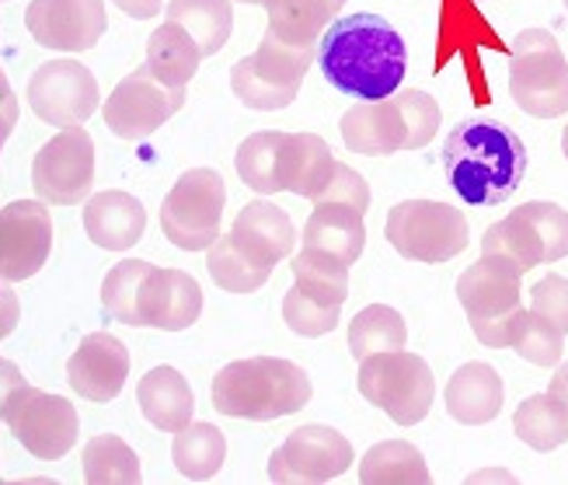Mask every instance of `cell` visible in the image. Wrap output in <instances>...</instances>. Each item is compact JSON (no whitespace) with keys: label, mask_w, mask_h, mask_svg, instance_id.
Segmentation results:
<instances>
[{"label":"cell","mask_w":568,"mask_h":485,"mask_svg":"<svg viewBox=\"0 0 568 485\" xmlns=\"http://www.w3.org/2000/svg\"><path fill=\"white\" fill-rule=\"evenodd\" d=\"M317 63L332 88L356 102L390 99L405 81V39L381 14L335 18L317 39Z\"/></svg>","instance_id":"6da1fadb"},{"label":"cell","mask_w":568,"mask_h":485,"mask_svg":"<svg viewBox=\"0 0 568 485\" xmlns=\"http://www.w3.org/2000/svg\"><path fill=\"white\" fill-rule=\"evenodd\" d=\"M443 172L464 203L499 206L527 175V148L503 123L467 119L443 143Z\"/></svg>","instance_id":"7a4b0ae2"},{"label":"cell","mask_w":568,"mask_h":485,"mask_svg":"<svg viewBox=\"0 0 568 485\" xmlns=\"http://www.w3.org/2000/svg\"><path fill=\"white\" fill-rule=\"evenodd\" d=\"M314 395L311 377L280 356H252L234 360L210 384V398L220 416L273 423L301 412Z\"/></svg>","instance_id":"3957f363"},{"label":"cell","mask_w":568,"mask_h":485,"mask_svg":"<svg viewBox=\"0 0 568 485\" xmlns=\"http://www.w3.org/2000/svg\"><path fill=\"white\" fill-rule=\"evenodd\" d=\"M0 423L39 461L67 457L81 433L73 402L32 387L11 360L0 363Z\"/></svg>","instance_id":"277c9868"},{"label":"cell","mask_w":568,"mask_h":485,"mask_svg":"<svg viewBox=\"0 0 568 485\" xmlns=\"http://www.w3.org/2000/svg\"><path fill=\"white\" fill-rule=\"evenodd\" d=\"M520 280L524 270L503 255H481L471 270L460 273L457 297L481 346L513 350V339L527 314Z\"/></svg>","instance_id":"5b68a950"},{"label":"cell","mask_w":568,"mask_h":485,"mask_svg":"<svg viewBox=\"0 0 568 485\" xmlns=\"http://www.w3.org/2000/svg\"><path fill=\"white\" fill-rule=\"evenodd\" d=\"M314 57L317 46L286 42L265 29L258 50L231 67V91L255 112H280L296 99Z\"/></svg>","instance_id":"8992f818"},{"label":"cell","mask_w":568,"mask_h":485,"mask_svg":"<svg viewBox=\"0 0 568 485\" xmlns=\"http://www.w3.org/2000/svg\"><path fill=\"white\" fill-rule=\"evenodd\" d=\"M509 94L534 119L568 112V60L551 32L527 29L509 50Z\"/></svg>","instance_id":"52a82bcc"},{"label":"cell","mask_w":568,"mask_h":485,"mask_svg":"<svg viewBox=\"0 0 568 485\" xmlns=\"http://www.w3.org/2000/svg\"><path fill=\"white\" fill-rule=\"evenodd\" d=\"M359 395L384 408L387 416L398 426H415L429 416L433 395H436V381L429 363L418 353L402 350H387L359 360Z\"/></svg>","instance_id":"ba28073f"},{"label":"cell","mask_w":568,"mask_h":485,"mask_svg":"<svg viewBox=\"0 0 568 485\" xmlns=\"http://www.w3.org/2000/svg\"><path fill=\"white\" fill-rule=\"evenodd\" d=\"M384 234L390 241V249L402 259L412 262H450L457 259L467 241H471V228H467V216L450 206V203H436V200H405L387 213Z\"/></svg>","instance_id":"9c48e42d"},{"label":"cell","mask_w":568,"mask_h":485,"mask_svg":"<svg viewBox=\"0 0 568 485\" xmlns=\"http://www.w3.org/2000/svg\"><path fill=\"white\" fill-rule=\"evenodd\" d=\"M227 185L213 168H189L161 203V231L182 252H206L220 238Z\"/></svg>","instance_id":"30bf717a"},{"label":"cell","mask_w":568,"mask_h":485,"mask_svg":"<svg viewBox=\"0 0 568 485\" xmlns=\"http://www.w3.org/2000/svg\"><path fill=\"white\" fill-rule=\"evenodd\" d=\"M94 185V140L84 127H63L32 161V189L49 206H78Z\"/></svg>","instance_id":"8fae6325"},{"label":"cell","mask_w":568,"mask_h":485,"mask_svg":"<svg viewBox=\"0 0 568 485\" xmlns=\"http://www.w3.org/2000/svg\"><path fill=\"white\" fill-rule=\"evenodd\" d=\"M182 109H185V88H168L151 70L140 67L115 84V91L102 105V115L105 127L119 140H146Z\"/></svg>","instance_id":"7c38bea8"},{"label":"cell","mask_w":568,"mask_h":485,"mask_svg":"<svg viewBox=\"0 0 568 485\" xmlns=\"http://www.w3.org/2000/svg\"><path fill=\"white\" fill-rule=\"evenodd\" d=\"M29 105L49 127H84L102 105L94 74L78 60H49L29 81Z\"/></svg>","instance_id":"4fadbf2b"},{"label":"cell","mask_w":568,"mask_h":485,"mask_svg":"<svg viewBox=\"0 0 568 485\" xmlns=\"http://www.w3.org/2000/svg\"><path fill=\"white\" fill-rule=\"evenodd\" d=\"M353 468V444L332 426H301L268 457V478L280 485L332 482Z\"/></svg>","instance_id":"5bb4252c"},{"label":"cell","mask_w":568,"mask_h":485,"mask_svg":"<svg viewBox=\"0 0 568 485\" xmlns=\"http://www.w3.org/2000/svg\"><path fill=\"white\" fill-rule=\"evenodd\" d=\"M53 252V216L42 200H14L0 210V276L32 280Z\"/></svg>","instance_id":"9a60e30c"},{"label":"cell","mask_w":568,"mask_h":485,"mask_svg":"<svg viewBox=\"0 0 568 485\" xmlns=\"http://www.w3.org/2000/svg\"><path fill=\"white\" fill-rule=\"evenodd\" d=\"M24 29L45 50L84 53L109 29L102 0H32L24 8Z\"/></svg>","instance_id":"2e32d148"},{"label":"cell","mask_w":568,"mask_h":485,"mask_svg":"<svg viewBox=\"0 0 568 485\" xmlns=\"http://www.w3.org/2000/svg\"><path fill=\"white\" fill-rule=\"evenodd\" d=\"M140 329H161V332H182L200 322L203 314V286L195 276L182 270H164L151 265L140 283L136 297Z\"/></svg>","instance_id":"e0dca14e"},{"label":"cell","mask_w":568,"mask_h":485,"mask_svg":"<svg viewBox=\"0 0 568 485\" xmlns=\"http://www.w3.org/2000/svg\"><path fill=\"white\" fill-rule=\"evenodd\" d=\"M130 350L112 332H91L67 360V384L88 402H112L126 387Z\"/></svg>","instance_id":"ac0fdd59"},{"label":"cell","mask_w":568,"mask_h":485,"mask_svg":"<svg viewBox=\"0 0 568 485\" xmlns=\"http://www.w3.org/2000/svg\"><path fill=\"white\" fill-rule=\"evenodd\" d=\"M342 140L353 154L363 158H387L398 151H412V133H408V119L405 105L398 94L381 102H359L342 115Z\"/></svg>","instance_id":"d6986e66"},{"label":"cell","mask_w":568,"mask_h":485,"mask_svg":"<svg viewBox=\"0 0 568 485\" xmlns=\"http://www.w3.org/2000/svg\"><path fill=\"white\" fill-rule=\"evenodd\" d=\"M231 238L244 255L265 265V270H276L286 255H293V245H296V231L290 224L286 210L268 200H255L248 206H241V213L234 216Z\"/></svg>","instance_id":"ffe728a7"},{"label":"cell","mask_w":568,"mask_h":485,"mask_svg":"<svg viewBox=\"0 0 568 485\" xmlns=\"http://www.w3.org/2000/svg\"><path fill=\"white\" fill-rule=\"evenodd\" d=\"M84 231L98 249L130 252L146 231V210L122 189H105L84 200Z\"/></svg>","instance_id":"44dd1931"},{"label":"cell","mask_w":568,"mask_h":485,"mask_svg":"<svg viewBox=\"0 0 568 485\" xmlns=\"http://www.w3.org/2000/svg\"><path fill=\"white\" fill-rule=\"evenodd\" d=\"M332 148L317 133H283L276 154V182L280 192H293L314 203L321 185L332 175Z\"/></svg>","instance_id":"7402d4cb"},{"label":"cell","mask_w":568,"mask_h":485,"mask_svg":"<svg viewBox=\"0 0 568 485\" xmlns=\"http://www.w3.org/2000/svg\"><path fill=\"white\" fill-rule=\"evenodd\" d=\"M503 398H506L503 377L496 374V367H488V363H478V360L454 371V377L447 381V395H443L447 412L464 426L491 423L503 412Z\"/></svg>","instance_id":"603a6c76"},{"label":"cell","mask_w":568,"mask_h":485,"mask_svg":"<svg viewBox=\"0 0 568 485\" xmlns=\"http://www.w3.org/2000/svg\"><path fill=\"white\" fill-rule=\"evenodd\" d=\"M136 402L143 420L164 430V433H179L192 423L195 412V395L189 381L175 367H154L146 371L143 381L136 384Z\"/></svg>","instance_id":"cb8c5ba5"},{"label":"cell","mask_w":568,"mask_h":485,"mask_svg":"<svg viewBox=\"0 0 568 485\" xmlns=\"http://www.w3.org/2000/svg\"><path fill=\"white\" fill-rule=\"evenodd\" d=\"M304 245L353 265L366 245L363 213L345 203H314V213L307 216V228H304Z\"/></svg>","instance_id":"d4e9b609"},{"label":"cell","mask_w":568,"mask_h":485,"mask_svg":"<svg viewBox=\"0 0 568 485\" xmlns=\"http://www.w3.org/2000/svg\"><path fill=\"white\" fill-rule=\"evenodd\" d=\"M200 63H203L200 46H195V39L179 21H164L146 39V70L168 88H189V81L200 74Z\"/></svg>","instance_id":"484cf974"},{"label":"cell","mask_w":568,"mask_h":485,"mask_svg":"<svg viewBox=\"0 0 568 485\" xmlns=\"http://www.w3.org/2000/svg\"><path fill=\"white\" fill-rule=\"evenodd\" d=\"M345 0H262L268 11V32L286 42L317 46L321 32L338 18Z\"/></svg>","instance_id":"4316f807"},{"label":"cell","mask_w":568,"mask_h":485,"mask_svg":"<svg viewBox=\"0 0 568 485\" xmlns=\"http://www.w3.org/2000/svg\"><path fill=\"white\" fill-rule=\"evenodd\" d=\"M164 18L179 21V26L195 39L203 60L224 50L231 39V29H234L231 0H168Z\"/></svg>","instance_id":"83f0119b"},{"label":"cell","mask_w":568,"mask_h":485,"mask_svg":"<svg viewBox=\"0 0 568 485\" xmlns=\"http://www.w3.org/2000/svg\"><path fill=\"white\" fill-rule=\"evenodd\" d=\"M429 465L423 451L408 441H384L369 447L359 461V482L363 485H426Z\"/></svg>","instance_id":"f1b7e54d"},{"label":"cell","mask_w":568,"mask_h":485,"mask_svg":"<svg viewBox=\"0 0 568 485\" xmlns=\"http://www.w3.org/2000/svg\"><path fill=\"white\" fill-rule=\"evenodd\" d=\"M290 270H293V286L317 304L342 307L345 297H349V265L338 262L335 255H325L304 245L293 255Z\"/></svg>","instance_id":"f546056e"},{"label":"cell","mask_w":568,"mask_h":485,"mask_svg":"<svg viewBox=\"0 0 568 485\" xmlns=\"http://www.w3.org/2000/svg\"><path fill=\"white\" fill-rule=\"evenodd\" d=\"M513 430L527 447H534L540 454L558 451L568 441V405L561 398H555L551 392L530 395L513 412Z\"/></svg>","instance_id":"4dcf8cb0"},{"label":"cell","mask_w":568,"mask_h":485,"mask_svg":"<svg viewBox=\"0 0 568 485\" xmlns=\"http://www.w3.org/2000/svg\"><path fill=\"white\" fill-rule=\"evenodd\" d=\"M171 461L189 482H206L213 478L227 461V441L213 423H189L175 433L171 444Z\"/></svg>","instance_id":"1f68e13d"},{"label":"cell","mask_w":568,"mask_h":485,"mask_svg":"<svg viewBox=\"0 0 568 485\" xmlns=\"http://www.w3.org/2000/svg\"><path fill=\"white\" fill-rule=\"evenodd\" d=\"M84 482L91 485H136L143 478L136 451L115 433H98L81 454Z\"/></svg>","instance_id":"d6a6232c"},{"label":"cell","mask_w":568,"mask_h":485,"mask_svg":"<svg viewBox=\"0 0 568 485\" xmlns=\"http://www.w3.org/2000/svg\"><path fill=\"white\" fill-rule=\"evenodd\" d=\"M481 255H503L509 262H516L520 270H537V265H548V252L545 241H540L537 228L527 221L516 206L509 216H503L499 224H491L481 238Z\"/></svg>","instance_id":"836d02e7"},{"label":"cell","mask_w":568,"mask_h":485,"mask_svg":"<svg viewBox=\"0 0 568 485\" xmlns=\"http://www.w3.org/2000/svg\"><path fill=\"white\" fill-rule=\"evenodd\" d=\"M206 270L213 276V283L227 294H255L258 286L268 283L273 270H265L255 259L244 255L231 234H220L213 245L206 249Z\"/></svg>","instance_id":"e575fe53"},{"label":"cell","mask_w":568,"mask_h":485,"mask_svg":"<svg viewBox=\"0 0 568 485\" xmlns=\"http://www.w3.org/2000/svg\"><path fill=\"white\" fill-rule=\"evenodd\" d=\"M405 343H408V325L402 314L387 304L363 307L349 325V350L356 360L387 353V350H402Z\"/></svg>","instance_id":"d590c367"},{"label":"cell","mask_w":568,"mask_h":485,"mask_svg":"<svg viewBox=\"0 0 568 485\" xmlns=\"http://www.w3.org/2000/svg\"><path fill=\"white\" fill-rule=\"evenodd\" d=\"M280 140H283L280 130H262V133H252L237 148V158H234L237 175H241L244 185L255 189L258 196H276V192H280V182H276Z\"/></svg>","instance_id":"8d00e7d4"},{"label":"cell","mask_w":568,"mask_h":485,"mask_svg":"<svg viewBox=\"0 0 568 485\" xmlns=\"http://www.w3.org/2000/svg\"><path fill=\"white\" fill-rule=\"evenodd\" d=\"M151 270V262L143 259H122L102 280V307L109 319H115L119 325H133L140 329V314H136V297H140V283Z\"/></svg>","instance_id":"74e56055"},{"label":"cell","mask_w":568,"mask_h":485,"mask_svg":"<svg viewBox=\"0 0 568 485\" xmlns=\"http://www.w3.org/2000/svg\"><path fill=\"white\" fill-rule=\"evenodd\" d=\"M513 350L520 353L534 367H558V360L565 353V332H558L548 319H540L527 307L520 332L513 339Z\"/></svg>","instance_id":"f35d334b"},{"label":"cell","mask_w":568,"mask_h":485,"mask_svg":"<svg viewBox=\"0 0 568 485\" xmlns=\"http://www.w3.org/2000/svg\"><path fill=\"white\" fill-rule=\"evenodd\" d=\"M338 319H342V307L317 304V301L304 297L296 286L286 290V297H283V322H286L296 335H307V339L328 335V332H335Z\"/></svg>","instance_id":"ab89813d"},{"label":"cell","mask_w":568,"mask_h":485,"mask_svg":"<svg viewBox=\"0 0 568 485\" xmlns=\"http://www.w3.org/2000/svg\"><path fill=\"white\" fill-rule=\"evenodd\" d=\"M520 213L537 228L540 241H545V252H548V265L568 255V210H561L558 203H524Z\"/></svg>","instance_id":"60d3db41"},{"label":"cell","mask_w":568,"mask_h":485,"mask_svg":"<svg viewBox=\"0 0 568 485\" xmlns=\"http://www.w3.org/2000/svg\"><path fill=\"white\" fill-rule=\"evenodd\" d=\"M402 105H405V119H408V133H412V151L426 148V143H433L439 123H443V112L436 105L433 94L418 91V88H408L398 94Z\"/></svg>","instance_id":"b9f144b4"},{"label":"cell","mask_w":568,"mask_h":485,"mask_svg":"<svg viewBox=\"0 0 568 485\" xmlns=\"http://www.w3.org/2000/svg\"><path fill=\"white\" fill-rule=\"evenodd\" d=\"M314 203H345V206H356L359 213H366L369 210V185H366V179L359 172H353L349 164L335 161L332 175H328L325 185H321Z\"/></svg>","instance_id":"7bdbcfd3"},{"label":"cell","mask_w":568,"mask_h":485,"mask_svg":"<svg viewBox=\"0 0 568 485\" xmlns=\"http://www.w3.org/2000/svg\"><path fill=\"white\" fill-rule=\"evenodd\" d=\"M530 311L548 319L558 332H568V276L548 273L530 286Z\"/></svg>","instance_id":"ee69618b"},{"label":"cell","mask_w":568,"mask_h":485,"mask_svg":"<svg viewBox=\"0 0 568 485\" xmlns=\"http://www.w3.org/2000/svg\"><path fill=\"white\" fill-rule=\"evenodd\" d=\"M18 319H21V304L11 290V280L0 276V332H4V339L18 329Z\"/></svg>","instance_id":"f6af8a7d"},{"label":"cell","mask_w":568,"mask_h":485,"mask_svg":"<svg viewBox=\"0 0 568 485\" xmlns=\"http://www.w3.org/2000/svg\"><path fill=\"white\" fill-rule=\"evenodd\" d=\"M112 4L119 11H126L130 18H136V21H146V18H158L164 0H112Z\"/></svg>","instance_id":"bcb514c9"},{"label":"cell","mask_w":568,"mask_h":485,"mask_svg":"<svg viewBox=\"0 0 568 485\" xmlns=\"http://www.w3.org/2000/svg\"><path fill=\"white\" fill-rule=\"evenodd\" d=\"M548 392L568 405V363H565V367H558V374H555V377H551V384H548Z\"/></svg>","instance_id":"7dc6e473"},{"label":"cell","mask_w":568,"mask_h":485,"mask_svg":"<svg viewBox=\"0 0 568 485\" xmlns=\"http://www.w3.org/2000/svg\"><path fill=\"white\" fill-rule=\"evenodd\" d=\"M11 84H8V74H4V63H0V91H8Z\"/></svg>","instance_id":"c3c4849f"},{"label":"cell","mask_w":568,"mask_h":485,"mask_svg":"<svg viewBox=\"0 0 568 485\" xmlns=\"http://www.w3.org/2000/svg\"><path fill=\"white\" fill-rule=\"evenodd\" d=\"M561 151H565V158H568V127H565V133H561Z\"/></svg>","instance_id":"681fc988"},{"label":"cell","mask_w":568,"mask_h":485,"mask_svg":"<svg viewBox=\"0 0 568 485\" xmlns=\"http://www.w3.org/2000/svg\"><path fill=\"white\" fill-rule=\"evenodd\" d=\"M237 4H262V0H237Z\"/></svg>","instance_id":"f907efd6"},{"label":"cell","mask_w":568,"mask_h":485,"mask_svg":"<svg viewBox=\"0 0 568 485\" xmlns=\"http://www.w3.org/2000/svg\"><path fill=\"white\" fill-rule=\"evenodd\" d=\"M0 339H4V332H0ZM0 363H4V356H0Z\"/></svg>","instance_id":"816d5d0a"},{"label":"cell","mask_w":568,"mask_h":485,"mask_svg":"<svg viewBox=\"0 0 568 485\" xmlns=\"http://www.w3.org/2000/svg\"><path fill=\"white\" fill-rule=\"evenodd\" d=\"M565 8H568V0H565Z\"/></svg>","instance_id":"f5cc1de1"}]
</instances>
